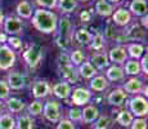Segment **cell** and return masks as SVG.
<instances>
[{
    "label": "cell",
    "instance_id": "6da1fadb",
    "mask_svg": "<svg viewBox=\"0 0 148 129\" xmlns=\"http://www.w3.org/2000/svg\"><path fill=\"white\" fill-rule=\"evenodd\" d=\"M32 26L42 34H52L57 30L58 17L56 13L47 9H36L32 16Z\"/></svg>",
    "mask_w": 148,
    "mask_h": 129
},
{
    "label": "cell",
    "instance_id": "7a4b0ae2",
    "mask_svg": "<svg viewBox=\"0 0 148 129\" xmlns=\"http://www.w3.org/2000/svg\"><path fill=\"white\" fill-rule=\"evenodd\" d=\"M58 45L61 48H67V45L70 44V39L72 36V31H71V22L68 19V17H62L61 21L58 22Z\"/></svg>",
    "mask_w": 148,
    "mask_h": 129
},
{
    "label": "cell",
    "instance_id": "3957f363",
    "mask_svg": "<svg viewBox=\"0 0 148 129\" xmlns=\"http://www.w3.org/2000/svg\"><path fill=\"white\" fill-rule=\"evenodd\" d=\"M129 111L133 116L136 117H144L148 112V103L147 99L143 96H134L129 101Z\"/></svg>",
    "mask_w": 148,
    "mask_h": 129
},
{
    "label": "cell",
    "instance_id": "277c9868",
    "mask_svg": "<svg viewBox=\"0 0 148 129\" xmlns=\"http://www.w3.org/2000/svg\"><path fill=\"white\" fill-rule=\"evenodd\" d=\"M41 58H42V48L38 44L30 45L27 48V50L23 53L25 62L30 67H38L41 62Z\"/></svg>",
    "mask_w": 148,
    "mask_h": 129
},
{
    "label": "cell",
    "instance_id": "5b68a950",
    "mask_svg": "<svg viewBox=\"0 0 148 129\" xmlns=\"http://www.w3.org/2000/svg\"><path fill=\"white\" fill-rule=\"evenodd\" d=\"M16 63V53L8 45L0 47V70H9Z\"/></svg>",
    "mask_w": 148,
    "mask_h": 129
},
{
    "label": "cell",
    "instance_id": "8992f818",
    "mask_svg": "<svg viewBox=\"0 0 148 129\" xmlns=\"http://www.w3.org/2000/svg\"><path fill=\"white\" fill-rule=\"evenodd\" d=\"M42 114L47 120L57 123L61 120V105L57 101H48L42 107Z\"/></svg>",
    "mask_w": 148,
    "mask_h": 129
},
{
    "label": "cell",
    "instance_id": "52a82bcc",
    "mask_svg": "<svg viewBox=\"0 0 148 129\" xmlns=\"http://www.w3.org/2000/svg\"><path fill=\"white\" fill-rule=\"evenodd\" d=\"M59 72H61L63 81L66 83H76L79 79V74L76 71V68L73 67V65H71L70 59L66 62H61L59 63Z\"/></svg>",
    "mask_w": 148,
    "mask_h": 129
},
{
    "label": "cell",
    "instance_id": "ba28073f",
    "mask_svg": "<svg viewBox=\"0 0 148 129\" xmlns=\"http://www.w3.org/2000/svg\"><path fill=\"white\" fill-rule=\"evenodd\" d=\"M3 23H4V31L7 34H9L10 36L22 34L23 25H22L21 18H18V17L9 16V17H7V18H4V22H3Z\"/></svg>",
    "mask_w": 148,
    "mask_h": 129
},
{
    "label": "cell",
    "instance_id": "9c48e42d",
    "mask_svg": "<svg viewBox=\"0 0 148 129\" xmlns=\"http://www.w3.org/2000/svg\"><path fill=\"white\" fill-rule=\"evenodd\" d=\"M92 99V93L86 88H76L71 92V102L76 106H84Z\"/></svg>",
    "mask_w": 148,
    "mask_h": 129
},
{
    "label": "cell",
    "instance_id": "30bf717a",
    "mask_svg": "<svg viewBox=\"0 0 148 129\" xmlns=\"http://www.w3.org/2000/svg\"><path fill=\"white\" fill-rule=\"evenodd\" d=\"M52 93V87L48 81L45 80H38V81L34 83L32 85V96L35 97L36 99L40 98H45L49 94Z\"/></svg>",
    "mask_w": 148,
    "mask_h": 129
},
{
    "label": "cell",
    "instance_id": "8fae6325",
    "mask_svg": "<svg viewBox=\"0 0 148 129\" xmlns=\"http://www.w3.org/2000/svg\"><path fill=\"white\" fill-rule=\"evenodd\" d=\"M107 57H108V61L112 62L113 65H121L127 59V53H126L125 47L119 45V47L112 48Z\"/></svg>",
    "mask_w": 148,
    "mask_h": 129
},
{
    "label": "cell",
    "instance_id": "7c38bea8",
    "mask_svg": "<svg viewBox=\"0 0 148 129\" xmlns=\"http://www.w3.org/2000/svg\"><path fill=\"white\" fill-rule=\"evenodd\" d=\"M126 98H127V94L124 92V89L117 88V89H113L107 96V102L110 103V105L119 107V106L124 105V102L126 101Z\"/></svg>",
    "mask_w": 148,
    "mask_h": 129
},
{
    "label": "cell",
    "instance_id": "4fadbf2b",
    "mask_svg": "<svg viewBox=\"0 0 148 129\" xmlns=\"http://www.w3.org/2000/svg\"><path fill=\"white\" fill-rule=\"evenodd\" d=\"M99 116H101L99 115V110L93 105L86 106V107H84V110H81V120L84 123H86V124L94 123Z\"/></svg>",
    "mask_w": 148,
    "mask_h": 129
},
{
    "label": "cell",
    "instance_id": "5bb4252c",
    "mask_svg": "<svg viewBox=\"0 0 148 129\" xmlns=\"http://www.w3.org/2000/svg\"><path fill=\"white\" fill-rule=\"evenodd\" d=\"M112 19L116 25L119 26H126L132 21V14L129 10H126L125 8H120L116 12L112 13Z\"/></svg>",
    "mask_w": 148,
    "mask_h": 129
},
{
    "label": "cell",
    "instance_id": "9a60e30c",
    "mask_svg": "<svg viewBox=\"0 0 148 129\" xmlns=\"http://www.w3.org/2000/svg\"><path fill=\"white\" fill-rule=\"evenodd\" d=\"M52 92L56 97L62 99H66L71 96V92H72V88H71V84H68L66 81H61L57 83L56 85L52 88Z\"/></svg>",
    "mask_w": 148,
    "mask_h": 129
},
{
    "label": "cell",
    "instance_id": "2e32d148",
    "mask_svg": "<svg viewBox=\"0 0 148 129\" xmlns=\"http://www.w3.org/2000/svg\"><path fill=\"white\" fill-rule=\"evenodd\" d=\"M7 84L9 85L10 89L21 90L22 88H25L26 81H25V77H23L22 74H19V72H9Z\"/></svg>",
    "mask_w": 148,
    "mask_h": 129
},
{
    "label": "cell",
    "instance_id": "e0dca14e",
    "mask_svg": "<svg viewBox=\"0 0 148 129\" xmlns=\"http://www.w3.org/2000/svg\"><path fill=\"white\" fill-rule=\"evenodd\" d=\"M143 90V83L142 80L136 79V77H130L126 83L124 84V92L130 94H138Z\"/></svg>",
    "mask_w": 148,
    "mask_h": 129
},
{
    "label": "cell",
    "instance_id": "ac0fdd59",
    "mask_svg": "<svg viewBox=\"0 0 148 129\" xmlns=\"http://www.w3.org/2000/svg\"><path fill=\"white\" fill-rule=\"evenodd\" d=\"M124 76H125L124 68L120 67L119 65L110 66L106 71V79L110 80V81H120V80L124 79Z\"/></svg>",
    "mask_w": 148,
    "mask_h": 129
},
{
    "label": "cell",
    "instance_id": "d6986e66",
    "mask_svg": "<svg viewBox=\"0 0 148 129\" xmlns=\"http://www.w3.org/2000/svg\"><path fill=\"white\" fill-rule=\"evenodd\" d=\"M108 80L106 79L104 76L102 75H95L94 77L90 79V83H89V87L94 92H103L108 88Z\"/></svg>",
    "mask_w": 148,
    "mask_h": 129
},
{
    "label": "cell",
    "instance_id": "ffe728a7",
    "mask_svg": "<svg viewBox=\"0 0 148 129\" xmlns=\"http://www.w3.org/2000/svg\"><path fill=\"white\" fill-rule=\"evenodd\" d=\"M130 14L138 17H143L147 14V1L146 0H133L130 3Z\"/></svg>",
    "mask_w": 148,
    "mask_h": 129
},
{
    "label": "cell",
    "instance_id": "44dd1931",
    "mask_svg": "<svg viewBox=\"0 0 148 129\" xmlns=\"http://www.w3.org/2000/svg\"><path fill=\"white\" fill-rule=\"evenodd\" d=\"M113 5L110 4L107 0H98L95 4V12L97 14L102 17H110L113 13Z\"/></svg>",
    "mask_w": 148,
    "mask_h": 129
},
{
    "label": "cell",
    "instance_id": "7402d4cb",
    "mask_svg": "<svg viewBox=\"0 0 148 129\" xmlns=\"http://www.w3.org/2000/svg\"><path fill=\"white\" fill-rule=\"evenodd\" d=\"M97 72H98V70L90 62H82L79 66V71H77L79 75L84 77V79H92V77H94L97 75Z\"/></svg>",
    "mask_w": 148,
    "mask_h": 129
},
{
    "label": "cell",
    "instance_id": "603a6c76",
    "mask_svg": "<svg viewBox=\"0 0 148 129\" xmlns=\"http://www.w3.org/2000/svg\"><path fill=\"white\" fill-rule=\"evenodd\" d=\"M125 49H126L127 56L132 57V59H136V61H138L139 58H142V56L144 54V47L142 44H138V43L129 44Z\"/></svg>",
    "mask_w": 148,
    "mask_h": 129
},
{
    "label": "cell",
    "instance_id": "cb8c5ba5",
    "mask_svg": "<svg viewBox=\"0 0 148 129\" xmlns=\"http://www.w3.org/2000/svg\"><path fill=\"white\" fill-rule=\"evenodd\" d=\"M90 63L94 66L97 70H103L104 67H107L110 65V61H108V57L106 53H95L92 57Z\"/></svg>",
    "mask_w": 148,
    "mask_h": 129
},
{
    "label": "cell",
    "instance_id": "d4e9b609",
    "mask_svg": "<svg viewBox=\"0 0 148 129\" xmlns=\"http://www.w3.org/2000/svg\"><path fill=\"white\" fill-rule=\"evenodd\" d=\"M7 108L9 112L12 114H18L25 108V103L22 99L12 97V98H7Z\"/></svg>",
    "mask_w": 148,
    "mask_h": 129
},
{
    "label": "cell",
    "instance_id": "484cf974",
    "mask_svg": "<svg viewBox=\"0 0 148 129\" xmlns=\"http://www.w3.org/2000/svg\"><path fill=\"white\" fill-rule=\"evenodd\" d=\"M16 10L19 18H31V16H32V7L26 0H22L21 3H18Z\"/></svg>",
    "mask_w": 148,
    "mask_h": 129
},
{
    "label": "cell",
    "instance_id": "4316f807",
    "mask_svg": "<svg viewBox=\"0 0 148 129\" xmlns=\"http://www.w3.org/2000/svg\"><path fill=\"white\" fill-rule=\"evenodd\" d=\"M34 124L35 121L30 115H19L16 119V129H32Z\"/></svg>",
    "mask_w": 148,
    "mask_h": 129
},
{
    "label": "cell",
    "instance_id": "83f0119b",
    "mask_svg": "<svg viewBox=\"0 0 148 129\" xmlns=\"http://www.w3.org/2000/svg\"><path fill=\"white\" fill-rule=\"evenodd\" d=\"M124 72L126 74V75H130V76L139 75V74L142 72L139 61H136V59H129V61H126V63H125V68H124Z\"/></svg>",
    "mask_w": 148,
    "mask_h": 129
},
{
    "label": "cell",
    "instance_id": "f1b7e54d",
    "mask_svg": "<svg viewBox=\"0 0 148 129\" xmlns=\"http://www.w3.org/2000/svg\"><path fill=\"white\" fill-rule=\"evenodd\" d=\"M133 120H134V116L132 115V112H130L129 110H121L120 112H119L117 117H116V121L125 128H129L130 125H132Z\"/></svg>",
    "mask_w": 148,
    "mask_h": 129
},
{
    "label": "cell",
    "instance_id": "f546056e",
    "mask_svg": "<svg viewBox=\"0 0 148 129\" xmlns=\"http://www.w3.org/2000/svg\"><path fill=\"white\" fill-rule=\"evenodd\" d=\"M73 36H75V40L80 45H89L90 40H92V34L86 28H79Z\"/></svg>",
    "mask_w": 148,
    "mask_h": 129
},
{
    "label": "cell",
    "instance_id": "4dcf8cb0",
    "mask_svg": "<svg viewBox=\"0 0 148 129\" xmlns=\"http://www.w3.org/2000/svg\"><path fill=\"white\" fill-rule=\"evenodd\" d=\"M89 47L93 50H102L104 47V36L101 31H97L94 35H92V40H90Z\"/></svg>",
    "mask_w": 148,
    "mask_h": 129
},
{
    "label": "cell",
    "instance_id": "1f68e13d",
    "mask_svg": "<svg viewBox=\"0 0 148 129\" xmlns=\"http://www.w3.org/2000/svg\"><path fill=\"white\" fill-rule=\"evenodd\" d=\"M57 7L61 9L62 13H71L76 9L77 1L76 0H58L57 1Z\"/></svg>",
    "mask_w": 148,
    "mask_h": 129
},
{
    "label": "cell",
    "instance_id": "d6a6232c",
    "mask_svg": "<svg viewBox=\"0 0 148 129\" xmlns=\"http://www.w3.org/2000/svg\"><path fill=\"white\" fill-rule=\"evenodd\" d=\"M0 129H16V119L10 114L0 115Z\"/></svg>",
    "mask_w": 148,
    "mask_h": 129
},
{
    "label": "cell",
    "instance_id": "836d02e7",
    "mask_svg": "<svg viewBox=\"0 0 148 129\" xmlns=\"http://www.w3.org/2000/svg\"><path fill=\"white\" fill-rule=\"evenodd\" d=\"M112 119L107 115L99 116L94 121V129H111L112 128Z\"/></svg>",
    "mask_w": 148,
    "mask_h": 129
},
{
    "label": "cell",
    "instance_id": "e575fe53",
    "mask_svg": "<svg viewBox=\"0 0 148 129\" xmlns=\"http://www.w3.org/2000/svg\"><path fill=\"white\" fill-rule=\"evenodd\" d=\"M42 103L39 101V99H36V101H32V103H30L27 107L28 110V114H30L31 116H39L40 114L42 112Z\"/></svg>",
    "mask_w": 148,
    "mask_h": 129
},
{
    "label": "cell",
    "instance_id": "d590c367",
    "mask_svg": "<svg viewBox=\"0 0 148 129\" xmlns=\"http://www.w3.org/2000/svg\"><path fill=\"white\" fill-rule=\"evenodd\" d=\"M84 59H85V54L79 49L73 50L72 53L70 54V62H71V65H73V66H80L82 62H84Z\"/></svg>",
    "mask_w": 148,
    "mask_h": 129
},
{
    "label": "cell",
    "instance_id": "8d00e7d4",
    "mask_svg": "<svg viewBox=\"0 0 148 129\" xmlns=\"http://www.w3.org/2000/svg\"><path fill=\"white\" fill-rule=\"evenodd\" d=\"M9 92H10V88L7 84V81L0 80V101L9 98Z\"/></svg>",
    "mask_w": 148,
    "mask_h": 129
},
{
    "label": "cell",
    "instance_id": "74e56055",
    "mask_svg": "<svg viewBox=\"0 0 148 129\" xmlns=\"http://www.w3.org/2000/svg\"><path fill=\"white\" fill-rule=\"evenodd\" d=\"M129 38L132 39H143L144 38V31L139 28V26H133L129 31Z\"/></svg>",
    "mask_w": 148,
    "mask_h": 129
},
{
    "label": "cell",
    "instance_id": "f35d334b",
    "mask_svg": "<svg viewBox=\"0 0 148 129\" xmlns=\"http://www.w3.org/2000/svg\"><path fill=\"white\" fill-rule=\"evenodd\" d=\"M130 129H147V120L144 117H136L133 120Z\"/></svg>",
    "mask_w": 148,
    "mask_h": 129
},
{
    "label": "cell",
    "instance_id": "ab89813d",
    "mask_svg": "<svg viewBox=\"0 0 148 129\" xmlns=\"http://www.w3.org/2000/svg\"><path fill=\"white\" fill-rule=\"evenodd\" d=\"M68 120H71V121H79V120H81V110L77 107L75 108H71L70 111H68Z\"/></svg>",
    "mask_w": 148,
    "mask_h": 129
},
{
    "label": "cell",
    "instance_id": "60d3db41",
    "mask_svg": "<svg viewBox=\"0 0 148 129\" xmlns=\"http://www.w3.org/2000/svg\"><path fill=\"white\" fill-rule=\"evenodd\" d=\"M57 1L58 0H36V3L40 7H42V9L44 8H47V9H54L57 7Z\"/></svg>",
    "mask_w": 148,
    "mask_h": 129
},
{
    "label": "cell",
    "instance_id": "b9f144b4",
    "mask_svg": "<svg viewBox=\"0 0 148 129\" xmlns=\"http://www.w3.org/2000/svg\"><path fill=\"white\" fill-rule=\"evenodd\" d=\"M57 129H75V124L68 119H61L58 121Z\"/></svg>",
    "mask_w": 148,
    "mask_h": 129
},
{
    "label": "cell",
    "instance_id": "7bdbcfd3",
    "mask_svg": "<svg viewBox=\"0 0 148 129\" xmlns=\"http://www.w3.org/2000/svg\"><path fill=\"white\" fill-rule=\"evenodd\" d=\"M8 43L10 44L12 49H19V48L22 47V40L19 38H17V36H10V38L8 39Z\"/></svg>",
    "mask_w": 148,
    "mask_h": 129
},
{
    "label": "cell",
    "instance_id": "ee69618b",
    "mask_svg": "<svg viewBox=\"0 0 148 129\" xmlns=\"http://www.w3.org/2000/svg\"><path fill=\"white\" fill-rule=\"evenodd\" d=\"M139 65H140L142 72H144L147 75V72H148V56H147V52H146V54H143V56H142Z\"/></svg>",
    "mask_w": 148,
    "mask_h": 129
},
{
    "label": "cell",
    "instance_id": "f6af8a7d",
    "mask_svg": "<svg viewBox=\"0 0 148 129\" xmlns=\"http://www.w3.org/2000/svg\"><path fill=\"white\" fill-rule=\"evenodd\" d=\"M80 18L82 22H89L92 16H90V13L88 12V10H84V12H81V14H80Z\"/></svg>",
    "mask_w": 148,
    "mask_h": 129
},
{
    "label": "cell",
    "instance_id": "bcb514c9",
    "mask_svg": "<svg viewBox=\"0 0 148 129\" xmlns=\"http://www.w3.org/2000/svg\"><path fill=\"white\" fill-rule=\"evenodd\" d=\"M147 14H146V16H143V17H142V18H140V23H142V26H143V27H146L147 28V26H148V22H147Z\"/></svg>",
    "mask_w": 148,
    "mask_h": 129
},
{
    "label": "cell",
    "instance_id": "7dc6e473",
    "mask_svg": "<svg viewBox=\"0 0 148 129\" xmlns=\"http://www.w3.org/2000/svg\"><path fill=\"white\" fill-rule=\"evenodd\" d=\"M4 22V14H3V10L0 9V25Z\"/></svg>",
    "mask_w": 148,
    "mask_h": 129
},
{
    "label": "cell",
    "instance_id": "c3c4849f",
    "mask_svg": "<svg viewBox=\"0 0 148 129\" xmlns=\"http://www.w3.org/2000/svg\"><path fill=\"white\" fill-rule=\"evenodd\" d=\"M107 1L110 3V4L111 3H112V4H117V3H120V0H107Z\"/></svg>",
    "mask_w": 148,
    "mask_h": 129
},
{
    "label": "cell",
    "instance_id": "681fc988",
    "mask_svg": "<svg viewBox=\"0 0 148 129\" xmlns=\"http://www.w3.org/2000/svg\"><path fill=\"white\" fill-rule=\"evenodd\" d=\"M1 112H3V103L0 101V115H1Z\"/></svg>",
    "mask_w": 148,
    "mask_h": 129
},
{
    "label": "cell",
    "instance_id": "f907efd6",
    "mask_svg": "<svg viewBox=\"0 0 148 129\" xmlns=\"http://www.w3.org/2000/svg\"><path fill=\"white\" fill-rule=\"evenodd\" d=\"M1 40H5V35H0V41Z\"/></svg>",
    "mask_w": 148,
    "mask_h": 129
},
{
    "label": "cell",
    "instance_id": "816d5d0a",
    "mask_svg": "<svg viewBox=\"0 0 148 129\" xmlns=\"http://www.w3.org/2000/svg\"><path fill=\"white\" fill-rule=\"evenodd\" d=\"M81 1H89V0H81Z\"/></svg>",
    "mask_w": 148,
    "mask_h": 129
}]
</instances>
